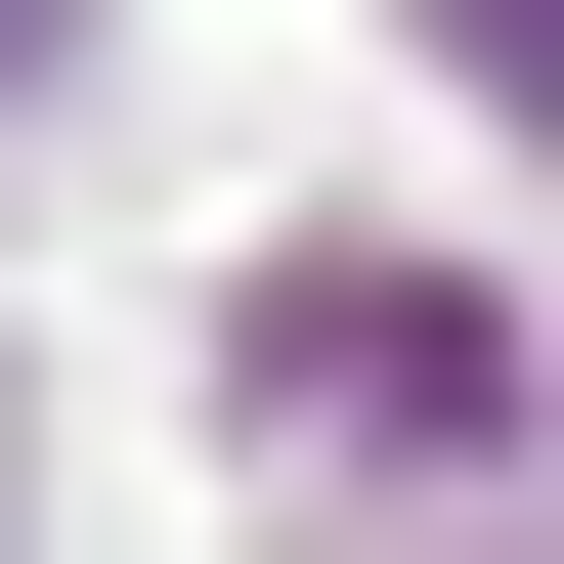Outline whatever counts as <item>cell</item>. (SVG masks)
I'll use <instances>...</instances> for the list:
<instances>
[{
  "instance_id": "obj_1",
  "label": "cell",
  "mask_w": 564,
  "mask_h": 564,
  "mask_svg": "<svg viewBox=\"0 0 564 564\" xmlns=\"http://www.w3.org/2000/svg\"><path fill=\"white\" fill-rule=\"evenodd\" d=\"M261 434H304V478H478V434H521V304H434V261H261Z\"/></svg>"
}]
</instances>
